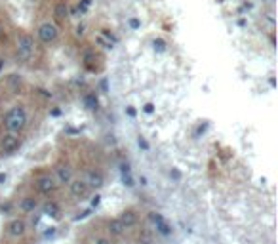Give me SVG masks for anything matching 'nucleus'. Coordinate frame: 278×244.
Returning <instances> with one entry per match:
<instances>
[{"instance_id": "1", "label": "nucleus", "mask_w": 278, "mask_h": 244, "mask_svg": "<svg viewBox=\"0 0 278 244\" xmlns=\"http://www.w3.org/2000/svg\"><path fill=\"white\" fill-rule=\"evenodd\" d=\"M2 126H4V132L19 133V135L27 130V126H29V111H27V107L23 103H17V105L10 107L8 111L4 113Z\"/></svg>"}, {"instance_id": "2", "label": "nucleus", "mask_w": 278, "mask_h": 244, "mask_svg": "<svg viewBox=\"0 0 278 244\" xmlns=\"http://www.w3.org/2000/svg\"><path fill=\"white\" fill-rule=\"evenodd\" d=\"M35 37L31 33H25V31H19L16 35V52H17V57L21 61H29L35 54Z\"/></svg>"}, {"instance_id": "3", "label": "nucleus", "mask_w": 278, "mask_h": 244, "mask_svg": "<svg viewBox=\"0 0 278 244\" xmlns=\"http://www.w3.org/2000/svg\"><path fill=\"white\" fill-rule=\"evenodd\" d=\"M57 189H59V185L53 178V174H50V172L38 174L35 178V191L40 197H53L57 193Z\"/></svg>"}, {"instance_id": "4", "label": "nucleus", "mask_w": 278, "mask_h": 244, "mask_svg": "<svg viewBox=\"0 0 278 244\" xmlns=\"http://www.w3.org/2000/svg\"><path fill=\"white\" fill-rule=\"evenodd\" d=\"M147 220H149V223L153 225V233H156L160 239H170V237L174 235L172 223L168 222L160 212H155V210L149 212V214H147Z\"/></svg>"}, {"instance_id": "5", "label": "nucleus", "mask_w": 278, "mask_h": 244, "mask_svg": "<svg viewBox=\"0 0 278 244\" xmlns=\"http://www.w3.org/2000/svg\"><path fill=\"white\" fill-rule=\"evenodd\" d=\"M27 231H29V223H27V218H23V216H12L4 225V233L10 239H23Z\"/></svg>"}, {"instance_id": "6", "label": "nucleus", "mask_w": 278, "mask_h": 244, "mask_svg": "<svg viewBox=\"0 0 278 244\" xmlns=\"http://www.w3.org/2000/svg\"><path fill=\"white\" fill-rule=\"evenodd\" d=\"M21 147V137L19 133L4 132L0 133V155L2 156H12L16 155Z\"/></svg>"}, {"instance_id": "7", "label": "nucleus", "mask_w": 278, "mask_h": 244, "mask_svg": "<svg viewBox=\"0 0 278 244\" xmlns=\"http://www.w3.org/2000/svg\"><path fill=\"white\" fill-rule=\"evenodd\" d=\"M36 37H38V40H40L42 44H46V46L55 44V42L59 40V27L53 21L40 23L38 29H36Z\"/></svg>"}, {"instance_id": "8", "label": "nucleus", "mask_w": 278, "mask_h": 244, "mask_svg": "<svg viewBox=\"0 0 278 244\" xmlns=\"http://www.w3.org/2000/svg\"><path fill=\"white\" fill-rule=\"evenodd\" d=\"M38 208H40V199H38V195H23L21 199L16 202V212H17L19 216H23V218L35 214Z\"/></svg>"}, {"instance_id": "9", "label": "nucleus", "mask_w": 278, "mask_h": 244, "mask_svg": "<svg viewBox=\"0 0 278 244\" xmlns=\"http://www.w3.org/2000/svg\"><path fill=\"white\" fill-rule=\"evenodd\" d=\"M53 178H55L59 187H67L70 181L74 179V168L70 166L69 162H59L53 168Z\"/></svg>"}, {"instance_id": "10", "label": "nucleus", "mask_w": 278, "mask_h": 244, "mask_svg": "<svg viewBox=\"0 0 278 244\" xmlns=\"http://www.w3.org/2000/svg\"><path fill=\"white\" fill-rule=\"evenodd\" d=\"M69 195L72 197V199H76V200H82V199H86L92 191H90V187H88V183H86V179L84 178H74L72 181H70L69 185Z\"/></svg>"}, {"instance_id": "11", "label": "nucleus", "mask_w": 278, "mask_h": 244, "mask_svg": "<svg viewBox=\"0 0 278 244\" xmlns=\"http://www.w3.org/2000/svg\"><path fill=\"white\" fill-rule=\"evenodd\" d=\"M40 216H46V218H50V220L59 222V220L63 218V210H61V206H59V202L48 199L46 202H42V204H40Z\"/></svg>"}, {"instance_id": "12", "label": "nucleus", "mask_w": 278, "mask_h": 244, "mask_svg": "<svg viewBox=\"0 0 278 244\" xmlns=\"http://www.w3.org/2000/svg\"><path fill=\"white\" fill-rule=\"evenodd\" d=\"M118 220L124 225L126 231H128V229H134V227H138V223H139L138 210H136V208H126V210H122V212L118 214Z\"/></svg>"}, {"instance_id": "13", "label": "nucleus", "mask_w": 278, "mask_h": 244, "mask_svg": "<svg viewBox=\"0 0 278 244\" xmlns=\"http://www.w3.org/2000/svg\"><path fill=\"white\" fill-rule=\"evenodd\" d=\"M105 231H107V235H109L111 239H120V237H124V233H126L124 225L120 223L118 218H109L107 223H105Z\"/></svg>"}, {"instance_id": "14", "label": "nucleus", "mask_w": 278, "mask_h": 244, "mask_svg": "<svg viewBox=\"0 0 278 244\" xmlns=\"http://www.w3.org/2000/svg\"><path fill=\"white\" fill-rule=\"evenodd\" d=\"M80 101H82V107L86 111H97L99 109V97H97V92L88 90L80 95Z\"/></svg>"}, {"instance_id": "15", "label": "nucleus", "mask_w": 278, "mask_h": 244, "mask_svg": "<svg viewBox=\"0 0 278 244\" xmlns=\"http://www.w3.org/2000/svg\"><path fill=\"white\" fill-rule=\"evenodd\" d=\"M86 183H88V187H90V191H99L103 185H105V176L99 172V170H92V172H88V176H86Z\"/></svg>"}, {"instance_id": "16", "label": "nucleus", "mask_w": 278, "mask_h": 244, "mask_svg": "<svg viewBox=\"0 0 278 244\" xmlns=\"http://www.w3.org/2000/svg\"><path fill=\"white\" fill-rule=\"evenodd\" d=\"M69 6H67V2H57L55 6H53V19L57 23H65L69 19Z\"/></svg>"}, {"instance_id": "17", "label": "nucleus", "mask_w": 278, "mask_h": 244, "mask_svg": "<svg viewBox=\"0 0 278 244\" xmlns=\"http://www.w3.org/2000/svg\"><path fill=\"white\" fill-rule=\"evenodd\" d=\"M120 179L126 187H134L136 185V179H134V174H132V168L128 162H122L120 164Z\"/></svg>"}, {"instance_id": "18", "label": "nucleus", "mask_w": 278, "mask_h": 244, "mask_svg": "<svg viewBox=\"0 0 278 244\" xmlns=\"http://www.w3.org/2000/svg\"><path fill=\"white\" fill-rule=\"evenodd\" d=\"M8 88L12 90L14 94H17L21 86H23V78H21V75H17V73H14V75H8Z\"/></svg>"}, {"instance_id": "19", "label": "nucleus", "mask_w": 278, "mask_h": 244, "mask_svg": "<svg viewBox=\"0 0 278 244\" xmlns=\"http://www.w3.org/2000/svg\"><path fill=\"white\" fill-rule=\"evenodd\" d=\"M14 214H16V202H14V200H4V202H0V216L12 218Z\"/></svg>"}, {"instance_id": "20", "label": "nucleus", "mask_w": 278, "mask_h": 244, "mask_svg": "<svg viewBox=\"0 0 278 244\" xmlns=\"http://www.w3.org/2000/svg\"><path fill=\"white\" fill-rule=\"evenodd\" d=\"M138 244H155V239H153V231L149 229H141L138 235Z\"/></svg>"}, {"instance_id": "21", "label": "nucleus", "mask_w": 278, "mask_h": 244, "mask_svg": "<svg viewBox=\"0 0 278 244\" xmlns=\"http://www.w3.org/2000/svg\"><path fill=\"white\" fill-rule=\"evenodd\" d=\"M101 37H103L105 40H109V42H111L113 46H115L116 42H118V38H116L115 33H113L111 29H101Z\"/></svg>"}, {"instance_id": "22", "label": "nucleus", "mask_w": 278, "mask_h": 244, "mask_svg": "<svg viewBox=\"0 0 278 244\" xmlns=\"http://www.w3.org/2000/svg\"><path fill=\"white\" fill-rule=\"evenodd\" d=\"M90 244H115L113 243V239L111 237H105V235H97V237H93Z\"/></svg>"}, {"instance_id": "23", "label": "nucleus", "mask_w": 278, "mask_h": 244, "mask_svg": "<svg viewBox=\"0 0 278 244\" xmlns=\"http://www.w3.org/2000/svg\"><path fill=\"white\" fill-rule=\"evenodd\" d=\"M153 48H155V52L164 54V52H166V40H162V38H155V40H153Z\"/></svg>"}, {"instance_id": "24", "label": "nucleus", "mask_w": 278, "mask_h": 244, "mask_svg": "<svg viewBox=\"0 0 278 244\" xmlns=\"http://www.w3.org/2000/svg\"><path fill=\"white\" fill-rule=\"evenodd\" d=\"M138 147L139 149H143L145 153H149V151H151V143H149L143 135H138Z\"/></svg>"}, {"instance_id": "25", "label": "nucleus", "mask_w": 278, "mask_h": 244, "mask_svg": "<svg viewBox=\"0 0 278 244\" xmlns=\"http://www.w3.org/2000/svg\"><path fill=\"white\" fill-rule=\"evenodd\" d=\"M95 42H97V44L101 46V48H103V50H113V48H115V46L111 44V42H109V40H105V38H103V37H101V35H99V37H97V38H95Z\"/></svg>"}, {"instance_id": "26", "label": "nucleus", "mask_w": 278, "mask_h": 244, "mask_svg": "<svg viewBox=\"0 0 278 244\" xmlns=\"http://www.w3.org/2000/svg\"><path fill=\"white\" fill-rule=\"evenodd\" d=\"M95 92H101V94H107V92H109V82H107V78H101V80H99V86H97Z\"/></svg>"}, {"instance_id": "27", "label": "nucleus", "mask_w": 278, "mask_h": 244, "mask_svg": "<svg viewBox=\"0 0 278 244\" xmlns=\"http://www.w3.org/2000/svg\"><path fill=\"white\" fill-rule=\"evenodd\" d=\"M143 113H145V114H153V113H155V103H151V101L145 103V105H143Z\"/></svg>"}, {"instance_id": "28", "label": "nucleus", "mask_w": 278, "mask_h": 244, "mask_svg": "<svg viewBox=\"0 0 278 244\" xmlns=\"http://www.w3.org/2000/svg\"><path fill=\"white\" fill-rule=\"evenodd\" d=\"M74 35H76V37H84V35H86V25H76Z\"/></svg>"}, {"instance_id": "29", "label": "nucleus", "mask_w": 278, "mask_h": 244, "mask_svg": "<svg viewBox=\"0 0 278 244\" xmlns=\"http://www.w3.org/2000/svg\"><path fill=\"white\" fill-rule=\"evenodd\" d=\"M126 114H128L130 118H136L138 111H136V107H134V105H128V107H126Z\"/></svg>"}, {"instance_id": "30", "label": "nucleus", "mask_w": 278, "mask_h": 244, "mask_svg": "<svg viewBox=\"0 0 278 244\" xmlns=\"http://www.w3.org/2000/svg\"><path fill=\"white\" fill-rule=\"evenodd\" d=\"M99 204H101V195H99V193H95V195H93V199H92V208H97Z\"/></svg>"}, {"instance_id": "31", "label": "nucleus", "mask_w": 278, "mask_h": 244, "mask_svg": "<svg viewBox=\"0 0 278 244\" xmlns=\"http://www.w3.org/2000/svg\"><path fill=\"white\" fill-rule=\"evenodd\" d=\"M36 92H38L42 97H48V99H52V97H53V94H52V92H48V90H44V88H38Z\"/></svg>"}, {"instance_id": "32", "label": "nucleus", "mask_w": 278, "mask_h": 244, "mask_svg": "<svg viewBox=\"0 0 278 244\" xmlns=\"http://www.w3.org/2000/svg\"><path fill=\"white\" fill-rule=\"evenodd\" d=\"M130 27H132V31H136V29H139V27H141V21H139V19H136V18H132V19H130Z\"/></svg>"}, {"instance_id": "33", "label": "nucleus", "mask_w": 278, "mask_h": 244, "mask_svg": "<svg viewBox=\"0 0 278 244\" xmlns=\"http://www.w3.org/2000/svg\"><path fill=\"white\" fill-rule=\"evenodd\" d=\"M57 233V227H48V231L44 233V239H50V237H53Z\"/></svg>"}, {"instance_id": "34", "label": "nucleus", "mask_w": 278, "mask_h": 244, "mask_svg": "<svg viewBox=\"0 0 278 244\" xmlns=\"http://www.w3.org/2000/svg\"><path fill=\"white\" fill-rule=\"evenodd\" d=\"M170 178H174V179H181V172H179L177 168H174V170H170Z\"/></svg>"}, {"instance_id": "35", "label": "nucleus", "mask_w": 278, "mask_h": 244, "mask_svg": "<svg viewBox=\"0 0 278 244\" xmlns=\"http://www.w3.org/2000/svg\"><path fill=\"white\" fill-rule=\"evenodd\" d=\"M90 212H92V210H84V212H80L74 220H76V222H78V220H84V218H88V216H90Z\"/></svg>"}, {"instance_id": "36", "label": "nucleus", "mask_w": 278, "mask_h": 244, "mask_svg": "<svg viewBox=\"0 0 278 244\" xmlns=\"http://www.w3.org/2000/svg\"><path fill=\"white\" fill-rule=\"evenodd\" d=\"M50 114H52V116H59V114H61V109H57V107H53V109L50 111Z\"/></svg>"}, {"instance_id": "37", "label": "nucleus", "mask_w": 278, "mask_h": 244, "mask_svg": "<svg viewBox=\"0 0 278 244\" xmlns=\"http://www.w3.org/2000/svg\"><path fill=\"white\" fill-rule=\"evenodd\" d=\"M6 179H8V174H6V172H0V185H2Z\"/></svg>"}, {"instance_id": "38", "label": "nucleus", "mask_w": 278, "mask_h": 244, "mask_svg": "<svg viewBox=\"0 0 278 244\" xmlns=\"http://www.w3.org/2000/svg\"><path fill=\"white\" fill-rule=\"evenodd\" d=\"M2 37H4V25L0 23V40H2Z\"/></svg>"}]
</instances>
